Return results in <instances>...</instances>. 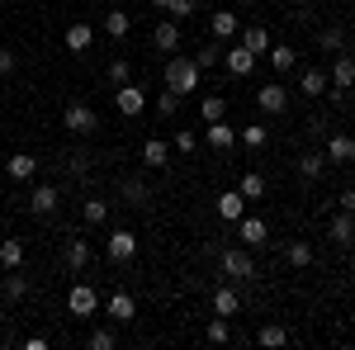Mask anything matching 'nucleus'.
Returning <instances> with one entry per match:
<instances>
[{
	"label": "nucleus",
	"mask_w": 355,
	"mask_h": 350,
	"mask_svg": "<svg viewBox=\"0 0 355 350\" xmlns=\"http://www.w3.org/2000/svg\"><path fill=\"white\" fill-rule=\"evenodd\" d=\"M10 71H15V53H5V48H0V76H10Z\"/></svg>",
	"instance_id": "09e8293b"
},
{
	"label": "nucleus",
	"mask_w": 355,
	"mask_h": 350,
	"mask_svg": "<svg viewBox=\"0 0 355 350\" xmlns=\"http://www.w3.org/2000/svg\"><path fill=\"white\" fill-rule=\"evenodd\" d=\"M242 213H246L242 189H223V194H218V218H223V222H237Z\"/></svg>",
	"instance_id": "4468645a"
},
{
	"label": "nucleus",
	"mask_w": 355,
	"mask_h": 350,
	"mask_svg": "<svg viewBox=\"0 0 355 350\" xmlns=\"http://www.w3.org/2000/svg\"><path fill=\"white\" fill-rule=\"evenodd\" d=\"M128 28H133V19H128L123 10H110V15H105V33H110L114 43H119V38H128Z\"/></svg>",
	"instance_id": "bb28decb"
},
{
	"label": "nucleus",
	"mask_w": 355,
	"mask_h": 350,
	"mask_svg": "<svg viewBox=\"0 0 355 350\" xmlns=\"http://www.w3.org/2000/svg\"><path fill=\"white\" fill-rule=\"evenodd\" d=\"M322 90H327V71L308 67V71H303V95H322Z\"/></svg>",
	"instance_id": "72a5a7b5"
},
{
	"label": "nucleus",
	"mask_w": 355,
	"mask_h": 350,
	"mask_svg": "<svg viewBox=\"0 0 355 350\" xmlns=\"http://www.w3.org/2000/svg\"><path fill=\"white\" fill-rule=\"evenodd\" d=\"M256 341H261V346H289V331H284L279 322H266L261 331H256Z\"/></svg>",
	"instance_id": "c756f323"
},
{
	"label": "nucleus",
	"mask_w": 355,
	"mask_h": 350,
	"mask_svg": "<svg viewBox=\"0 0 355 350\" xmlns=\"http://www.w3.org/2000/svg\"><path fill=\"white\" fill-rule=\"evenodd\" d=\"M147 5H152V10H166V0H147Z\"/></svg>",
	"instance_id": "3c124183"
},
{
	"label": "nucleus",
	"mask_w": 355,
	"mask_h": 350,
	"mask_svg": "<svg viewBox=\"0 0 355 350\" xmlns=\"http://www.w3.org/2000/svg\"><path fill=\"white\" fill-rule=\"evenodd\" d=\"M223 274H232V279H251V274H256V261L246 256L242 246H227V251H223Z\"/></svg>",
	"instance_id": "423d86ee"
},
{
	"label": "nucleus",
	"mask_w": 355,
	"mask_h": 350,
	"mask_svg": "<svg viewBox=\"0 0 355 350\" xmlns=\"http://www.w3.org/2000/svg\"><path fill=\"white\" fill-rule=\"evenodd\" d=\"M171 147H175V152H194V133H175V137H171Z\"/></svg>",
	"instance_id": "a18cd8bd"
},
{
	"label": "nucleus",
	"mask_w": 355,
	"mask_h": 350,
	"mask_svg": "<svg viewBox=\"0 0 355 350\" xmlns=\"http://www.w3.org/2000/svg\"><path fill=\"white\" fill-rule=\"evenodd\" d=\"M62 123H67L71 133H95V123H100V119H95V109H90V105H67Z\"/></svg>",
	"instance_id": "6e6552de"
},
{
	"label": "nucleus",
	"mask_w": 355,
	"mask_h": 350,
	"mask_svg": "<svg viewBox=\"0 0 355 350\" xmlns=\"http://www.w3.org/2000/svg\"><path fill=\"white\" fill-rule=\"evenodd\" d=\"M142 161L152 166V170H166V166H171V142H162V137H147V142H142Z\"/></svg>",
	"instance_id": "f8f14e48"
},
{
	"label": "nucleus",
	"mask_w": 355,
	"mask_h": 350,
	"mask_svg": "<svg viewBox=\"0 0 355 350\" xmlns=\"http://www.w3.org/2000/svg\"><path fill=\"white\" fill-rule=\"evenodd\" d=\"M166 15H171L175 24H180V19H190V15H194V0H166Z\"/></svg>",
	"instance_id": "58836bf2"
},
{
	"label": "nucleus",
	"mask_w": 355,
	"mask_h": 350,
	"mask_svg": "<svg viewBox=\"0 0 355 350\" xmlns=\"http://www.w3.org/2000/svg\"><path fill=\"white\" fill-rule=\"evenodd\" d=\"M100 308V294L90 289V284H71V294H67V313L71 317H90Z\"/></svg>",
	"instance_id": "39448f33"
},
{
	"label": "nucleus",
	"mask_w": 355,
	"mask_h": 350,
	"mask_svg": "<svg viewBox=\"0 0 355 350\" xmlns=\"http://www.w3.org/2000/svg\"><path fill=\"white\" fill-rule=\"evenodd\" d=\"M81 218L90 222V227H100V222L110 218V204H105V199H85V204H81Z\"/></svg>",
	"instance_id": "2f4dec72"
},
{
	"label": "nucleus",
	"mask_w": 355,
	"mask_h": 350,
	"mask_svg": "<svg viewBox=\"0 0 355 350\" xmlns=\"http://www.w3.org/2000/svg\"><path fill=\"white\" fill-rule=\"evenodd\" d=\"M5 175H10V180H33V175H38V161H33L28 152H15V157L5 161Z\"/></svg>",
	"instance_id": "a211bd4d"
},
{
	"label": "nucleus",
	"mask_w": 355,
	"mask_h": 350,
	"mask_svg": "<svg viewBox=\"0 0 355 350\" xmlns=\"http://www.w3.org/2000/svg\"><path fill=\"white\" fill-rule=\"evenodd\" d=\"M242 5H261V0H242Z\"/></svg>",
	"instance_id": "603ef678"
},
{
	"label": "nucleus",
	"mask_w": 355,
	"mask_h": 350,
	"mask_svg": "<svg viewBox=\"0 0 355 350\" xmlns=\"http://www.w3.org/2000/svg\"><path fill=\"white\" fill-rule=\"evenodd\" d=\"M199 114H204V123H218L223 114H227V100H223V95H209V100L199 105Z\"/></svg>",
	"instance_id": "473e14b6"
},
{
	"label": "nucleus",
	"mask_w": 355,
	"mask_h": 350,
	"mask_svg": "<svg viewBox=\"0 0 355 350\" xmlns=\"http://www.w3.org/2000/svg\"><path fill=\"white\" fill-rule=\"evenodd\" d=\"M90 350H110L114 346V331H90V341H85Z\"/></svg>",
	"instance_id": "37998d69"
},
{
	"label": "nucleus",
	"mask_w": 355,
	"mask_h": 350,
	"mask_svg": "<svg viewBox=\"0 0 355 350\" xmlns=\"http://www.w3.org/2000/svg\"><path fill=\"white\" fill-rule=\"evenodd\" d=\"M256 105L266 109V114H284V109H289V90H284L279 81L261 85V90H256Z\"/></svg>",
	"instance_id": "0eeeda50"
},
{
	"label": "nucleus",
	"mask_w": 355,
	"mask_h": 350,
	"mask_svg": "<svg viewBox=\"0 0 355 350\" xmlns=\"http://www.w3.org/2000/svg\"><path fill=\"white\" fill-rule=\"evenodd\" d=\"M175 109H180V95H175V90H166L162 100H157V114H162V119H175Z\"/></svg>",
	"instance_id": "ea45409f"
},
{
	"label": "nucleus",
	"mask_w": 355,
	"mask_h": 350,
	"mask_svg": "<svg viewBox=\"0 0 355 350\" xmlns=\"http://www.w3.org/2000/svg\"><path fill=\"white\" fill-rule=\"evenodd\" d=\"M0 322H5V313H0Z\"/></svg>",
	"instance_id": "864d4df0"
},
{
	"label": "nucleus",
	"mask_w": 355,
	"mask_h": 350,
	"mask_svg": "<svg viewBox=\"0 0 355 350\" xmlns=\"http://www.w3.org/2000/svg\"><path fill=\"white\" fill-rule=\"evenodd\" d=\"M284 256H289V265H313V246H308V242H294V246H289V251H284Z\"/></svg>",
	"instance_id": "c9c22d12"
},
{
	"label": "nucleus",
	"mask_w": 355,
	"mask_h": 350,
	"mask_svg": "<svg viewBox=\"0 0 355 350\" xmlns=\"http://www.w3.org/2000/svg\"><path fill=\"white\" fill-rule=\"evenodd\" d=\"M308 133H313V137H327V119H322V114H313V119H308Z\"/></svg>",
	"instance_id": "de8ad7c7"
},
{
	"label": "nucleus",
	"mask_w": 355,
	"mask_h": 350,
	"mask_svg": "<svg viewBox=\"0 0 355 350\" xmlns=\"http://www.w3.org/2000/svg\"><path fill=\"white\" fill-rule=\"evenodd\" d=\"M327 170V152H308V157H299V175L303 180H318Z\"/></svg>",
	"instance_id": "a878e982"
},
{
	"label": "nucleus",
	"mask_w": 355,
	"mask_h": 350,
	"mask_svg": "<svg viewBox=\"0 0 355 350\" xmlns=\"http://www.w3.org/2000/svg\"><path fill=\"white\" fill-rule=\"evenodd\" d=\"M204 336H209V341H214V346H223V341H227V336H232V326H227V317H214V322H209V331H204Z\"/></svg>",
	"instance_id": "4c0bfd02"
},
{
	"label": "nucleus",
	"mask_w": 355,
	"mask_h": 350,
	"mask_svg": "<svg viewBox=\"0 0 355 350\" xmlns=\"http://www.w3.org/2000/svg\"><path fill=\"white\" fill-rule=\"evenodd\" d=\"M105 256H110L114 265L133 261V256H137V237L128 232V227H114V232H110V242H105Z\"/></svg>",
	"instance_id": "20e7f679"
},
{
	"label": "nucleus",
	"mask_w": 355,
	"mask_h": 350,
	"mask_svg": "<svg viewBox=\"0 0 355 350\" xmlns=\"http://www.w3.org/2000/svg\"><path fill=\"white\" fill-rule=\"evenodd\" d=\"M237 237H242L246 246H266V237H270V232H266V218L242 213V218H237Z\"/></svg>",
	"instance_id": "9d476101"
},
{
	"label": "nucleus",
	"mask_w": 355,
	"mask_h": 350,
	"mask_svg": "<svg viewBox=\"0 0 355 350\" xmlns=\"http://www.w3.org/2000/svg\"><path fill=\"white\" fill-rule=\"evenodd\" d=\"M209 28H214V38H237V33H242V19H237V15H232V10H218V15H214V19H209Z\"/></svg>",
	"instance_id": "6ab92c4d"
},
{
	"label": "nucleus",
	"mask_w": 355,
	"mask_h": 350,
	"mask_svg": "<svg viewBox=\"0 0 355 350\" xmlns=\"http://www.w3.org/2000/svg\"><path fill=\"white\" fill-rule=\"evenodd\" d=\"M318 43H322L327 53H336V48H346V38H341V28H322V33H318Z\"/></svg>",
	"instance_id": "a19ab883"
},
{
	"label": "nucleus",
	"mask_w": 355,
	"mask_h": 350,
	"mask_svg": "<svg viewBox=\"0 0 355 350\" xmlns=\"http://www.w3.org/2000/svg\"><path fill=\"white\" fill-rule=\"evenodd\" d=\"M242 142H246V147H266V128H261V123L242 128Z\"/></svg>",
	"instance_id": "79ce46f5"
},
{
	"label": "nucleus",
	"mask_w": 355,
	"mask_h": 350,
	"mask_svg": "<svg viewBox=\"0 0 355 350\" xmlns=\"http://www.w3.org/2000/svg\"><path fill=\"white\" fill-rule=\"evenodd\" d=\"M237 308H242V298H237L232 289H227V284H223L218 294H214V313H218V317H232Z\"/></svg>",
	"instance_id": "c85d7f7f"
},
{
	"label": "nucleus",
	"mask_w": 355,
	"mask_h": 350,
	"mask_svg": "<svg viewBox=\"0 0 355 350\" xmlns=\"http://www.w3.org/2000/svg\"><path fill=\"white\" fill-rule=\"evenodd\" d=\"M327 85H331L336 100H341L346 90H355V57L351 53H336V62H331V71H327Z\"/></svg>",
	"instance_id": "f03ea898"
},
{
	"label": "nucleus",
	"mask_w": 355,
	"mask_h": 350,
	"mask_svg": "<svg viewBox=\"0 0 355 350\" xmlns=\"http://www.w3.org/2000/svg\"><path fill=\"white\" fill-rule=\"evenodd\" d=\"M270 67L275 71H294V67H299V53H294L289 43H270Z\"/></svg>",
	"instance_id": "5701e85b"
},
{
	"label": "nucleus",
	"mask_w": 355,
	"mask_h": 350,
	"mask_svg": "<svg viewBox=\"0 0 355 350\" xmlns=\"http://www.w3.org/2000/svg\"><path fill=\"white\" fill-rule=\"evenodd\" d=\"M199 76H204V71H199L194 57H171V62H166V90H175L180 100H185L190 90H199Z\"/></svg>",
	"instance_id": "f257e3e1"
},
{
	"label": "nucleus",
	"mask_w": 355,
	"mask_h": 350,
	"mask_svg": "<svg viewBox=\"0 0 355 350\" xmlns=\"http://www.w3.org/2000/svg\"><path fill=\"white\" fill-rule=\"evenodd\" d=\"M223 62H227V76H251V71H256V53H246L242 43H237V48H227Z\"/></svg>",
	"instance_id": "ddd939ff"
},
{
	"label": "nucleus",
	"mask_w": 355,
	"mask_h": 350,
	"mask_svg": "<svg viewBox=\"0 0 355 350\" xmlns=\"http://www.w3.org/2000/svg\"><path fill=\"white\" fill-rule=\"evenodd\" d=\"M123 199H128V204H142V199H147L142 180H128V185H123Z\"/></svg>",
	"instance_id": "c03bdc74"
},
{
	"label": "nucleus",
	"mask_w": 355,
	"mask_h": 350,
	"mask_svg": "<svg viewBox=\"0 0 355 350\" xmlns=\"http://www.w3.org/2000/svg\"><path fill=\"white\" fill-rule=\"evenodd\" d=\"M28 294V284H24V274H19V270H10V279H5V298H10V303H19V298Z\"/></svg>",
	"instance_id": "f704fd0d"
},
{
	"label": "nucleus",
	"mask_w": 355,
	"mask_h": 350,
	"mask_svg": "<svg viewBox=\"0 0 355 350\" xmlns=\"http://www.w3.org/2000/svg\"><path fill=\"white\" fill-rule=\"evenodd\" d=\"M152 48H157V53H175V48H180V24H175V19H162V24L152 28Z\"/></svg>",
	"instance_id": "1a4fd4ad"
},
{
	"label": "nucleus",
	"mask_w": 355,
	"mask_h": 350,
	"mask_svg": "<svg viewBox=\"0 0 355 350\" xmlns=\"http://www.w3.org/2000/svg\"><path fill=\"white\" fill-rule=\"evenodd\" d=\"M194 62H199V71H209V67H218V62H223V48H218V38H214V43H204V48H194Z\"/></svg>",
	"instance_id": "7c9ffc66"
},
{
	"label": "nucleus",
	"mask_w": 355,
	"mask_h": 350,
	"mask_svg": "<svg viewBox=\"0 0 355 350\" xmlns=\"http://www.w3.org/2000/svg\"><path fill=\"white\" fill-rule=\"evenodd\" d=\"M128 81H133L128 62H123V57H114V62H110V85H128Z\"/></svg>",
	"instance_id": "e433bc0d"
},
{
	"label": "nucleus",
	"mask_w": 355,
	"mask_h": 350,
	"mask_svg": "<svg viewBox=\"0 0 355 350\" xmlns=\"http://www.w3.org/2000/svg\"><path fill=\"white\" fill-rule=\"evenodd\" d=\"M341 209H346V213H355V189H346V194H341Z\"/></svg>",
	"instance_id": "8fccbe9b"
},
{
	"label": "nucleus",
	"mask_w": 355,
	"mask_h": 350,
	"mask_svg": "<svg viewBox=\"0 0 355 350\" xmlns=\"http://www.w3.org/2000/svg\"><path fill=\"white\" fill-rule=\"evenodd\" d=\"M57 199H62V194H57V185H33V194H28V209H33V213H53Z\"/></svg>",
	"instance_id": "aec40b11"
},
{
	"label": "nucleus",
	"mask_w": 355,
	"mask_h": 350,
	"mask_svg": "<svg viewBox=\"0 0 355 350\" xmlns=\"http://www.w3.org/2000/svg\"><path fill=\"white\" fill-rule=\"evenodd\" d=\"M62 256H67V265H71V270H85V265H90V242H81V237H71Z\"/></svg>",
	"instance_id": "393cba45"
},
{
	"label": "nucleus",
	"mask_w": 355,
	"mask_h": 350,
	"mask_svg": "<svg viewBox=\"0 0 355 350\" xmlns=\"http://www.w3.org/2000/svg\"><path fill=\"white\" fill-rule=\"evenodd\" d=\"M204 142H209V147H218V152H227V147L237 142V133L227 128V119H218V123H209V133H204Z\"/></svg>",
	"instance_id": "4be33fe9"
},
{
	"label": "nucleus",
	"mask_w": 355,
	"mask_h": 350,
	"mask_svg": "<svg viewBox=\"0 0 355 350\" xmlns=\"http://www.w3.org/2000/svg\"><path fill=\"white\" fill-rule=\"evenodd\" d=\"M0 265H5V270H19V265H24V242H15V237H10V242H0Z\"/></svg>",
	"instance_id": "cd10ccee"
},
{
	"label": "nucleus",
	"mask_w": 355,
	"mask_h": 350,
	"mask_svg": "<svg viewBox=\"0 0 355 350\" xmlns=\"http://www.w3.org/2000/svg\"><path fill=\"white\" fill-rule=\"evenodd\" d=\"M67 166H71V175H85V170H90V157H85V152H76Z\"/></svg>",
	"instance_id": "49530a36"
},
{
	"label": "nucleus",
	"mask_w": 355,
	"mask_h": 350,
	"mask_svg": "<svg viewBox=\"0 0 355 350\" xmlns=\"http://www.w3.org/2000/svg\"><path fill=\"white\" fill-rule=\"evenodd\" d=\"M242 48H246V53H256V57H266V53H270V28H266V24L242 28Z\"/></svg>",
	"instance_id": "dca6fc26"
},
{
	"label": "nucleus",
	"mask_w": 355,
	"mask_h": 350,
	"mask_svg": "<svg viewBox=\"0 0 355 350\" xmlns=\"http://www.w3.org/2000/svg\"><path fill=\"white\" fill-rule=\"evenodd\" d=\"M331 242H336V246H351L355 242V213L341 209V213L331 218Z\"/></svg>",
	"instance_id": "412c9836"
},
{
	"label": "nucleus",
	"mask_w": 355,
	"mask_h": 350,
	"mask_svg": "<svg viewBox=\"0 0 355 350\" xmlns=\"http://www.w3.org/2000/svg\"><path fill=\"white\" fill-rule=\"evenodd\" d=\"M62 43H67V53H85V48L95 43V28H90V24H81V19H76V24H71V28H67V33H62Z\"/></svg>",
	"instance_id": "f3484780"
},
{
	"label": "nucleus",
	"mask_w": 355,
	"mask_h": 350,
	"mask_svg": "<svg viewBox=\"0 0 355 350\" xmlns=\"http://www.w3.org/2000/svg\"><path fill=\"white\" fill-rule=\"evenodd\" d=\"M114 109H119V114H123V119H137V114H142V109H147V90H142V85H114Z\"/></svg>",
	"instance_id": "7ed1b4c3"
},
{
	"label": "nucleus",
	"mask_w": 355,
	"mask_h": 350,
	"mask_svg": "<svg viewBox=\"0 0 355 350\" xmlns=\"http://www.w3.org/2000/svg\"><path fill=\"white\" fill-rule=\"evenodd\" d=\"M105 308H110V317H114V322H133V317H137V303H133V294H123V289H114Z\"/></svg>",
	"instance_id": "2eb2a0df"
},
{
	"label": "nucleus",
	"mask_w": 355,
	"mask_h": 350,
	"mask_svg": "<svg viewBox=\"0 0 355 350\" xmlns=\"http://www.w3.org/2000/svg\"><path fill=\"white\" fill-rule=\"evenodd\" d=\"M237 189H242V199H246V204H256V199H266V175H261V170H246Z\"/></svg>",
	"instance_id": "b1692460"
},
{
	"label": "nucleus",
	"mask_w": 355,
	"mask_h": 350,
	"mask_svg": "<svg viewBox=\"0 0 355 350\" xmlns=\"http://www.w3.org/2000/svg\"><path fill=\"white\" fill-rule=\"evenodd\" d=\"M327 161H336V166L355 161V137L351 133H331L327 137Z\"/></svg>",
	"instance_id": "9b49d317"
}]
</instances>
